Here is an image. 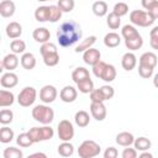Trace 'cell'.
I'll return each instance as SVG.
<instances>
[{"mask_svg": "<svg viewBox=\"0 0 158 158\" xmlns=\"http://www.w3.org/2000/svg\"><path fill=\"white\" fill-rule=\"evenodd\" d=\"M57 133L60 141H70L74 137V126L69 120H62L58 123Z\"/></svg>", "mask_w": 158, "mask_h": 158, "instance_id": "cell-8", "label": "cell"}, {"mask_svg": "<svg viewBox=\"0 0 158 158\" xmlns=\"http://www.w3.org/2000/svg\"><path fill=\"white\" fill-rule=\"evenodd\" d=\"M74 121H75V125L79 126V127H86L90 122V116L86 111L84 110H79L78 112H75V116H74Z\"/></svg>", "mask_w": 158, "mask_h": 158, "instance_id": "cell-26", "label": "cell"}, {"mask_svg": "<svg viewBox=\"0 0 158 158\" xmlns=\"http://www.w3.org/2000/svg\"><path fill=\"white\" fill-rule=\"evenodd\" d=\"M17 83H19V77L15 73H12V72H6L0 78V84L5 89L15 88L17 85Z\"/></svg>", "mask_w": 158, "mask_h": 158, "instance_id": "cell-14", "label": "cell"}, {"mask_svg": "<svg viewBox=\"0 0 158 158\" xmlns=\"http://www.w3.org/2000/svg\"><path fill=\"white\" fill-rule=\"evenodd\" d=\"M91 10L94 12L95 16L98 17H104L105 15H107V11H109V7H107V4L102 0H98L93 4L91 6Z\"/></svg>", "mask_w": 158, "mask_h": 158, "instance_id": "cell-23", "label": "cell"}, {"mask_svg": "<svg viewBox=\"0 0 158 158\" xmlns=\"http://www.w3.org/2000/svg\"><path fill=\"white\" fill-rule=\"evenodd\" d=\"M100 89H101V91H102V94H104V96H105L106 100L112 99V96L115 95V90H114V88L110 86V85H102Z\"/></svg>", "mask_w": 158, "mask_h": 158, "instance_id": "cell-47", "label": "cell"}, {"mask_svg": "<svg viewBox=\"0 0 158 158\" xmlns=\"http://www.w3.org/2000/svg\"><path fill=\"white\" fill-rule=\"evenodd\" d=\"M157 62H158V58L153 52H144L138 59V64L147 65V67H151V68H156Z\"/></svg>", "mask_w": 158, "mask_h": 158, "instance_id": "cell-20", "label": "cell"}, {"mask_svg": "<svg viewBox=\"0 0 158 158\" xmlns=\"http://www.w3.org/2000/svg\"><path fill=\"white\" fill-rule=\"evenodd\" d=\"M32 117L35 118V121L42 123V125H49L53 120H54V111L52 107H49L48 105L43 104V105H36L32 109Z\"/></svg>", "mask_w": 158, "mask_h": 158, "instance_id": "cell-3", "label": "cell"}, {"mask_svg": "<svg viewBox=\"0 0 158 158\" xmlns=\"http://www.w3.org/2000/svg\"><path fill=\"white\" fill-rule=\"evenodd\" d=\"M138 35H139V32L137 31V28L133 25H125L121 30V36L123 37V40H128V38L136 37Z\"/></svg>", "mask_w": 158, "mask_h": 158, "instance_id": "cell-37", "label": "cell"}, {"mask_svg": "<svg viewBox=\"0 0 158 158\" xmlns=\"http://www.w3.org/2000/svg\"><path fill=\"white\" fill-rule=\"evenodd\" d=\"M149 44L153 49H157L158 51V38H154V37H149Z\"/></svg>", "mask_w": 158, "mask_h": 158, "instance_id": "cell-52", "label": "cell"}, {"mask_svg": "<svg viewBox=\"0 0 158 158\" xmlns=\"http://www.w3.org/2000/svg\"><path fill=\"white\" fill-rule=\"evenodd\" d=\"M125 46H126L130 51H137V49H139V48L143 46V38H142L141 35H138V36H136V37L125 40Z\"/></svg>", "mask_w": 158, "mask_h": 158, "instance_id": "cell-30", "label": "cell"}, {"mask_svg": "<svg viewBox=\"0 0 158 158\" xmlns=\"http://www.w3.org/2000/svg\"><path fill=\"white\" fill-rule=\"evenodd\" d=\"M149 37H154V38H158V26H154L151 32H149Z\"/></svg>", "mask_w": 158, "mask_h": 158, "instance_id": "cell-53", "label": "cell"}, {"mask_svg": "<svg viewBox=\"0 0 158 158\" xmlns=\"http://www.w3.org/2000/svg\"><path fill=\"white\" fill-rule=\"evenodd\" d=\"M77 96H78V89H75L74 86L72 85H65L60 93H59V98L63 102H73L77 100Z\"/></svg>", "mask_w": 158, "mask_h": 158, "instance_id": "cell-13", "label": "cell"}, {"mask_svg": "<svg viewBox=\"0 0 158 158\" xmlns=\"http://www.w3.org/2000/svg\"><path fill=\"white\" fill-rule=\"evenodd\" d=\"M37 98V91L33 86H25L17 95V102L22 107H30L33 105Z\"/></svg>", "mask_w": 158, "mask_h": 158, "instance_id": "cell-7", "label": "cell"}, {"mask_svg": "<svg viewBox=\"0 0 158 158\" xmlns=\"http://www.w3.org/2000/svg\"><path fill=\"white\" fill-rule=\"evenodd\" d=\"M63 11L58 7V5H49V22H57L60 20Z\"/></svg>", "mask_w": 158, "mask_h": 158, "instance_id": "cell-39", "label": "cell"}, {"mask_svg": "<svg viewBox=\"0 0 158 158\" xmlns=\"http://www.w3.org/2000/svg\"><path fill=\"white\" fill-rule=\"evenodd\" d=\"M57 5L63 12H70V11H73L75 2H74V0H58Z\"/></svg>", "mask_w": 158, "mask_h": 158, "instance_id": "cell-43", "label": "cell"}, {"mask_svg": "<svg viewBox=\"0 0 158 158\" xmlns=\"http://www.w3.org/2000/svg\"><path fill=\"white\" fill-rule=\"evenodd\" d=\"M100 152H101L100 144L93 139H86L81 142V144L78 148V156L80 158H93L99 156Z\"/></svg>", "mask_w": 158, "mask_h": 158, "instance_id": "cell-6", "label": "cell"}, {"mask_svg": "<svg viewBox=\"0 0 158 158\" xmlns=\"http://www.w3.org/2000/svg\"><path fill=\"white\" fill-rule=\"evenodd\" d=\"M90 100H91V102H104V101H106V99H105V96H104V94H102L100 88L99 89H94L90 93Z\"/></svg>", "mask_w": 158, "mask_h": 158, "instance_id": "cell-46", "label": "cell"}, {"mask_svg": "<svg viewBox=\"0 0 158 158\" xmlns=\"http://www.w3.org/2000/svg\"><path fill=\"white\" fill-rule=\"evenodd\" d=\"M122 158H136L137 157V149L136 148H125L122 151Z\"/></svg>", "mask_w": 158, "mask_h": 158, "instance_id": "cell-48", "label": "cell"}, {"mask_svg": "<svg viewBox=\"0 0 158 158\" xmlns=\"http://www.w3.org/2000/svg\"><path fill=\"white\" fill-rule=\"evenodd\" d=\"M14 131L7 127L6 125H4L0 130V142L1 143H10L14 139Z\"/></svg>", "mask_w": 158, "mask_h": 158, "instance_id": "cell-33", "label": "cell"}, {"mask_svg": "<svg viewBox=\"0 0 158 158\" xmlns=\"http://www.w3.org/2000/svg\"><path fill=\"white\" fill-rule=\"evenodd\" d=\"M152 157H153V154L149 153L148 151H143V152L139 154V158H152Z\"/></svg>", "mask_w": 158, "mask_h": 158, "instance_id": "cell-54", "label": "cell"}, {"mask_svg": "<svg viewBox=\"0 0 158 158\" xmlns=\"http://www.w3.org/2000/svg\"><path fill=\"white\" fill-rule=\"evenodd\" d=\"M16 143H17L20 147H22V148H27V147L32 146L35 142L32 141V138H31V136L28 135V132H23V133H20V135L17 136Z\"/></svg>", "mask_w": 158, "mask_h": 158, "instance_id": "cell-35", "label": "cell"}, {"mask_svg": "<svg viewBox=\"0 0 158 158\" xmlns=\"http://www.w3.org/2000/svg\"><path fill=\"white\" fill-rule=\"evenodd\" d=\"M133 146L137 151H148L152 146V142L147 138V137H138V138H135V142H133Z\"/></svg>", "mask_w": 158, "mask_h": 158, "instance_id": "cell-32", "label": "cell"}, {"mask_svg": "<svg viewBox=\"0 0 158 158\" xmlns=\"http://www.w3.org/2000/svg\"><path fill=\"white\" fill-rule=\"evenodd\" d=\"M157 1H158V0H141V4H142V7H143L146 11H148Z\"/></svg>", "mask_w": 158, "mask_h": 158, "instance_id": "cell-50", "label": "cell"}, {"mask_svg": "<svg viewBox=\"0 0 158 158\" xmlns=\"http://www.w3.org/2000/svg\"><path fill=\"white\" fill-rule=\"evenodd\" d=\"M19 63H20V60H19L17 54L16 53H9L1 60V70L6 69L7 72H12L14 69L17 68Z\"/></svg>", "mask_w": 158, "mask_h": 158, "instance_id": "cell-12", "label": "cell"}, {"mask_svg": "<svg viewBox=\"0 0 158 158\" xmlns=\"http://www.w3.org/2000/svg\"><path fill=\"white\" fill-rule=\"evenodd\" d=\"M90 114L96 121H104L106 117V106L104 102H91L90 104Z\"/></svg>", "mask_w": 158, "mask_h": 158, "instance_id": "cell-10", "label": "cell"}, {"mask_svg": "<svg viewBox=\"0 0 158 158\" xmlns=\"http://www.w3.org/2000/svg\"><path fill=\"white\" fill-rule=\"evenodd\" d=\"M121 43V36L116 32H109L104 37V44L107 48H115Z\"/></svg>", "mask_w": 158, "mask_h": 158, "instance_id": "cell-22", "label": "cell"}, {"mask_svg": "<svg viewBox=\"0 0 158 158\" xmlns=\"http://www.w3.org/2000/svg\"><path fill=\"white\" fill-rule=\"evenodd\" d=\"M121 65L125 70L130 72L132 69H135V67L137 65V57L135 56L133 52H127L122 56L121 58Z\"/></svg>", "mask_w": 158, "mask_h": 158, "instance_id": "cell-15", "label": "cell"}, {"mask_svg": "<svg viewBox=\"0 0 158 158\" xmlns=\"http://www.w3.org/2000/svg\"><path fill=\"white\" fill-rule=\"evenodd\" d=\"M37 1H41V2H44V1H51V0H37Z\"/></svg>", "mask_w": 158, "mask_h": 158, "instance_id": "cell-57", "label": "cell"}, {"mask_svg": "<svg viewBox=\"0 0 158 158\" xmlns=\"http://www.w3.org/2000/svg\"><path fill=\"white\" fill-rule=\"evenodd\" d=\"M112 12H115L116 15H118L120 17H122V16L127 15V12H128V5L126 2H122V1L116 2L115 6H114Z\"/></svg>", "mask_w": 158, "mask_h": 158, "instance_id": "cell-44", "label": "cell"}, {"mask_svg": "<svg viewBox=\"0 0 158 158\" xmlns=\"http://www.w3.org/2000/svg\"><path fill=\"white\" fill-rule=\"evenodd\" d=\"M42 58H43V63L47 67H56L59 63V54H58V52L47 54V56H44Z\"/></svg>", "mask_w": 158, "mask_h": 158, "instance_id": "cell-42", "label": "cell"}, {"mask_svg": "<svg viewBox=\"0 0 158 158\" xmlns=\"http://www.w3.org/2000/svg\"><path fill=\"white\" fill-rule=\"evenodd\" d=\"M153 85L158 89V73H157V74H154V77H153Z\"/></svg>", "mask_w": 158, "mask_h": 158, "instance_id": "cell-56", "label": "cell"}, {"mask_svg": "<svg viewBox=\"0 0 158 158\" xmlns=\"http://www.w3.org/2000/svg\"><path fill=\"white\" fill-rule=\"evenodd\" d=\"M10 49L12 53H16V54H23L25 53V49H26V43L25 41L22 40H12L11 43H10Z\"/></svg>", "mask_w": 158, "mask_h": 158, "instance_id": "cell-34", "label": "cell"}, {"mask_svg": "<svg viewBox=\"0 0 158 158\" xmlns=\"http://www.w3.org/2000/svg\"><path fill=\"white\" fill-rule=\"evenodd\" d=\"M57 152L62 157H70L74 153V146L70 143V141H62V143L58 146Z\"/></svg>", "mask_w": 158, "mask_h": 158, "instance_id": "cell-27", "label": "cell"}, {"mask_svg": "<svg viewBox=\"0 0 158 158\" xmlns=\"http://www.w3.org/2000/svg\"><path fill=\"white\" fill-rule=\"evenodd\" d=\"M14 120V112L10 109H2L0 111V123L1 125H9Z\"/></svg>", "mask_w": 158, "mask_h": 158, "instance_id": "cell-41", "label": "cell"}, {"mask_svg": "<svg viewBox=\"0 0 158 158\" xmlns=\"http://www.w3.org/2000/svg\"><path fill=\"white\" fill-rule=\"evenodd\" d=\"M88 78H90V73L84 67H78L72 73V79H73V81L75 84L79 83V81H81V80H84V79H88Z\"/></svg>", "mask_w": 158, "mask_h": 158, "instance_id": "cell-25", "label": "cell"}, {"mask_svg": "<svg viewBox=\"0 0 158 158\" xmlns=\"http://www.w3.org/2000/svg\"><path fill=\"white\" fill-rule=\"evenodd\" d=\"M27 132L35 143L48 141V139L53 138V136H54V130L48 125H44L42 127H32Z\"/></svg>", "mask_w": 158, "mask_h": 158, "instance_id": "cell-5", "label": "cell"}, {"mask_svg": "<svg viewBox=\"0 0 158 158\" xmlns=\"http://www.w3.org/2000/svg\"><path fill=\"white\" fill-rule=\"evenodd\" d=\"M118 156V152L115 147H107L104 152V158H116Z\"/></svg>", "mask_w": 158, "mask_h": 158, "instance_id": "cell-49", "label": "cell"}, {"mask_svg": "<svg viewBox=\"0 0 158 158\" xmlns=\"http://www.w3.org/2000/svg\"><path fill=\"white\" fill-rule=\"evenodd\" d=\"M5 32H6V36L11 40L20 38V36L22 35V26L16 21H11L10 23H7Z\"/></svg>", "mask_w": 158, "mask_h": 158, "instance_id": "cell-16", "label": "cell"}, {"mask_svg": "<svg viewBox=\"0 0 158 158\" xmlns=\"http://www.w3.org/2000/svg\"><path fill=\"white\" fill-rule=\"evenodd\" d=\"M101 58V53H100V51L99 49H96V48H89V49H86L85 52H83V60H84V63L85 64H88V65H94V64H96L99 60H101L100 59Z\"/></svg>", "mask_w": 158, "mask_h": 158, "instance_id": "cell-11", "label": "cell"}, {"mask_svg": "<svg viewBox=\"0 0 158 158\" xmlns=\"http://www.w3.org/2000/svg\"><path fill=\"white\" fill-rule=\"evenodd\" d=\"M148 12L154 17V20H157V19H158V1H157V2H156V4H154V5L148 10Z\"/></svg>", "mask_w": 158, "mask_h": 158, "instance_id": "cell-51", "label": "cell"}, {"mask_svg": "<svg viewBox=\"0 0 158 158\" xmlns=\"http://www.w3.org/2000/svg\"><path fill=\"white\" fill-rule=\"evenodd\" d=\"M96 42V36H89L86 37L85 40H83L77 47H75V53H81V52H85L86 49L91 48L94 46V43Z\"/></svg>", "mask_w": 158, "mask_h": 158, "instance_id": "cell-28", "label": "cell"}, {"mask_svg": "<svg viewBox=\"0 0 158 158\" xmlns=\"http://www.w3.org/2000/svg\"><path fill=\"white\" fill-rule=\"evenodd\" d=\"M30 157H43V158H46L47 156H46L44 153H41V152H37V153H32V154H30Z\"/></svg>", "mask_w": 158, "mask_h": 158, "instance_id": "cell-55", "label": "cell"}, {"mask_svg": "<svg viewBox=\"0 0 158 158\" xmlns=\"http://www.w3.org/2000/svg\"><path fill=\"white\" fill-rule=\"evenodd\" d=\"M130 21L132 25L138 26V27H148L153 25L156 21L154 17L148 12L143 10H133L130 12Z\"/></svg>", "mask_w": 158, "mask_h": 158, "instance_id": "cell-4", "label": "cell"}, {"mask_svg": "<svg viewBox=\"0 0 158 158\" xmlns=\"http://www.w3.org/2000/svg\"><path fill=\"white\" fill-rule=\"evenodd\" d=\"M83 32L81 27L78 22L69 20L63 22L57 30V41L62 47H70L81 40Z\"/></svg>", "mask_w": 158, "mask_h": 158, "instance_id": "cell-1", "label": "cell"}, {"mask_svg": "<svg viewBox=\"0 0 158 158\" xmlns=\"http://www.w3.org/2000/svg\"><path fill=\"white\" fill-rule=\"evenodd\" d=\"M106 23L109 26V28L111 30H117L121 25V17L118 15H116L115 12H110L106 17Z\"/></svg>", "mask_w": 158, "mask_h": 158, "instance_id": "cell-36", "label": "cell"}, {"mask_svg": "<svg viewBox=\"0 0 158 158\" xmlns=\"http://www.w3.org/2000/svg\"><path fill=\"white\" fill-rule=\"evenodd\" d=\"M93 73L96 78L102 79L106 83H111L116 78V68L112 64H107L104 60H99L93 65Z\"/></svg>", "mask_w": 158, "mask_h": 158, "instance_id": "cell-2", "label": "cell"}, {"mask_svg": "<svg viewBox=\"0 0 158 158\" xmlns=\"http://www.w3.org/2000/svg\"><path fill=\"white\" fill-rule=\"evenodd\" d=\"M15 102V95L9 90H0V107L11 106Z\"/></svg>", "mask_w": 158, "mask_h": 158, "instance_id": "cell-24", "label": "cell"}, {"mask_svg": "<svg viewBox=\"0 0 158 158\" xmlns=\"http://www.w3.org/2000/svg\"><path fill=\"white\" fill-rule=\"evenodd\" d=\"M20 63H21V65H22L23 69L32 70L36 67V57L31 52H25L21 56V58H20Z\"/></svg>", "mask_w": 158, "mask_h": 158, "instance_id": "cell-19", "label": "cell"}, {"mask_svg": "<svg viewBox=\"0 0 158 158\" xmlns=\"http://www.w3.org/2000/svg\"><path fill=\"white\" fill-rule=\"evenodd\" d=\"M32 37H33V40H35L36 42H38V43H46V42H48L49 38H51V32H49V30L46 28V27H37V28L33 30Z\"/></svg>", "mask_w": 158, "mask_h": 158, "instance_id": "cell-17", "label": "cell"}, {"mask_svg": "<svg viewBox=\"0 0 158 158\" xmlns=\"http://www.w3.org/2000/svg\"><path fill=\"white\" fill-rule=\"evenodd\" d=\"M58 91L56 89V86L53 85H44L41 90H40V100L43 104H51L57 99Z\"/></svg>", "mask_w": 158, "mask_h": 158, "instance_id": "cell-9", "label": "cell"}, {"mask_svg": "<svg viewBox=\"0 0 158 158\" xmlns=\"http://www.w3.org/2000/svg\"><path fill=\"white\" fill-rule=\"evenodd\" d=\"M153 70H154V68L138 64V74H139V77L143 78V79H149V78L153 75Z\"/></svg>", "mask_w": 158, "mask_h": 158, "instance_id": "cell-45", "label": "cell"}, {"mask_svg": "<svg viewBox=\"0 0 158 158\" xmlns=\"http://www.w3.org/2000/svg\"><path fill=\"white\" fill-rule=\"evenodd\" d=\"M35 19L38 22L49 21V6H38L35 10Z\"/></svg>", "mask_w": 158, "mask_h": 158, "instance_id": "cell-29", "label": "cell"}, {"mask_svg": "<svg viewBox=\"0 0 158 158\" xmlns=\"http://www.w3.org/2000/svg\"><path fill=\"white\" fill-rule=\"evenodd\" d=\"M77 89L83 94H90L94 90V81L90 78L84 79V80L77 83Z\"/></svg>", "mask_w": 158, "mask_h": 158, "instance_id": "cell-31", "label": "cell"}, {"mask_svg": "<svg viewBox=\"0 0 158 158\" xmlns=\"http://www.w3.org/2000/svg\"><path fill=\"white\" fill-rule=\"evenodd\" d=\"M133 142H135L133 135L127 131H123L116 135V143L122 147H130L131 144H133Z\"/></svg>", "mask_w": 158, "mask_h": 158, "instance_id": "cell-21", "label": "cell"}, {"mask_svg": "<svg viewBox=\"0 0 158 158\" xmlns=\"http://www.w3.org/2000/svg\"><path fill=\"white\" fill-rule=\"evenodd\" d=\"M16 6L15 2L11 0H2L0 2V15L2 17H11L15 14Z\"/></svg>", "mask_w": 158, "mask_h": 158, "instance_id": "cell-18", "label": "cell"}, {"mask_svg": "<svg viewBox=\"0 0 158 158\" xmlns=\"http://www.w3.org/2000/svg\"><path fill=\"white\" fill-rule=\"evenodd\" d=\"M2 156H4V158H22L23 153L21 149H19L16 147H7L4 149Z\"/></svg>", "mask_w": 158, "mask_h": 158, "instance_id": "cell-38", "label": "cell"}, {"mask_svg": "<svg viewBox=\"0 0 158 158\" xmlns=\"http://www.w3.org/2000/svg\"><path fill=\"white\" fill-rule=\"evenodd\" d=\"M56 52H58L57 46H56L54 43L49 42V41L46 42V43H42V46H41V48H40V53H41L42 57H44V56H47V54H51V53H56Z\"/></svg>", "mask_w": 158, "mask_h": 158, "instance_id": "cell-40", "label": "cell"}]
</instances>
